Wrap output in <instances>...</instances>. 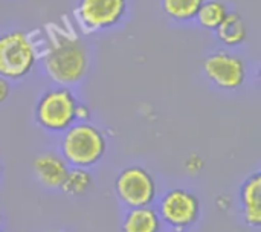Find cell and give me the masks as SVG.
I'll use <instances>...</instances> for the list:
<instances>
[{"label": "cell", "instance_id": "cell-1", "mask_svg": "<svg viewBox=\"0 0 261 232\" xmlns=\"http://www.w3.org/2000/svg\"><path fill=\"white\" fill-rule=\"evenodd\" d=\"M107 141L102 132L86 122L78 121L63 132L61 156L72 167L90 168L106 154Z\"/></svg>", "mask_w": 261, "mask_h": 232}, {"label": "cell", "instance_id": "cell-2", "mask_svg": "<svg viewBox=\"0 0 261 232\" xmlns=\"http://www.w3.org/2000/svg\"><path fill=\"white\" fill-rule=\"evenodd\" d=\"M44 69L58 86H73L83 81L89 69L87 49L78 38H63L44 57Z\"/></svg>", "mask_w": 261, "mask_h": 232}, {"label": "cell", "instance_id": "cell-3", "mask_svg": "<svg viewBox=\"0 0 261 232\" xmlns=\"http://www.w3.org/2000/svg\"><path fill=\"white\" fill-rule=\"evenodd\" d=\"M78 99L66 86H58L46 90L35 107V119L38 125L50 133H63L76 119Z\"/></svg>", "mask_w": 261, "mask_h": 232}, {"label": "cell", "instance_id": "cell-4", "mask_svg": "<svg viewBox=\"0 0 261 232\" xmlns=\"http://www.w3.org/2000/svg\"><path fill=\"white\" fill-rule=\"evenodd\" d=\"M37 63V50L23 31H11L0 35V76L21 80L32 72Z\"/></svg>", "mask_w": 261, "mask_h": 232}, {"label": "cell", "instance_id": "cell-5", "mask_svg": "<svg viewBox=\"0 0 261 232\" xmlns=\"http://www.w3.org/2000/svg\"><path fill=\"white\" fill-rule=\"evenodd\" d=\"M115 191L121 203L127 208L150 207L156 199L154 177L142 167L133 165L122 170L115 182Z\"/></svg>", "mask_w": 261, "mask_h": 232}, {"label": "cell", "instance_id": "cell-6", "mask_svg": "<svg viewBox=\"0 0 261 232\" xmlns=\"http://www.w3.org/2000/svg\"><path fill=\"white\" fill-rule=\"evenodd\" d=\"M161 220L177 232L188 231L200 217L199 199L187 190H170L159 202Z\"/></svg>", "mask_w": 261, "mask_h": 232}, {"label": "cell", "instance_id": "cell-7", "mask_svg": "<svg viewBox=\"0 0 261 232\" xmlns=\"http://www.w3.org/2000/svg\"><path fill=\"white\" fill-rule=\"evenodd\" d=\"M203 72L213 84L225 90H236L246 80L245 61L226 50L211 54L203 63Z\"/></svg>", "mask_w": 261, "mask_h": 232}, {"label": "cell", "instance_id": "cell-8", "mask_svg": "<svg viewBox=\"0 0 261 232\" xmlns=\"http://www.w3.org/2000/svg\"><path fill=\"white\" fill-rule=\"evenodd\" d=\"M127 12V0H80L76 14L90 31L116 26Z\"/></svg>", "mask_w": 261, "mask_h": 232}, {"label": "cell", "instance_id": "cell-9", "mask_svg": "<svg viewBox=\"0 0 261 232\" xmlns=\"http://www.w3.org/2000/svg\"><path fill=\"white\" fill-rule=\"evenodd\" d=\"M32 170L37 179L50 190H58L63 187L66 176L69 173V164L63 156L57 153H43L37 156L32 162Z\"/></svg>", "mask_w": 261, "mask_h": 232}, {"label": "cell", "instance_id": "cell-10", "mask_svg": "<svg viewBox=\"0 0 261 232\" xmlns=\"http://www.w3.org/2000/svg\"><path fill=\"white\" fill-rule=\"evenodd\" d=\"M243 219L246 225L258 228L261 223V174L251 176L240 190Z\"/></svg>", "mask_w": 261, "mask_h": 232}, {"label": "cell", "instance_id": "cell-11", "mask_svg": "<svg viewBox=\"0 0 261 232\" xmlns=\"http://www.w3.org/2000/svg\"><path fill=\"white\" fill-rule=\"evenodd\" d=\"M162 220L158 210L150 207L128 208L122 222V232H161Z\"/></svg>", "mask_w": 261, "mask_h": 232}, {"label": "cell", "instance_id": "cell-12", "mask_svg": "<svg viewBox=\"0 0 261 232\" xmlns=\"http://www.w3.org/2000/svg\"><path fill=\"white\" fill-rule=\"evenodd\" d=\"M217 38L225 46H240L248 38V28L243 17L237 12H228L216 29Z\"/></svg>", "mask_w": 261, "mask_h": 232}, {"label": "cell", "instance_id": "cell-13", "mask_svg": "<svg viewBox=\"0 0 261 232\" xmlns=\"http://www.w3.org/2000/svg\"><path fill=\"white\" fill-rule=\"evenodd\" d=\"M226 14H228V8L225 3H222L219 0H208V2L202 3V6L199 8L194 18L197 20V23L202 28L216 31L217 26L226 17Z\"/></svg>", "mask_w": 261, "mask_h": 232}, {"label": "cell", "instance_id": "cell-14", "mask_svg": "<svg viewBox=\"0 0 261 232\" xmlns=\"http://www.w3.org/2000/svg\"><path fill=\"white\" fill-rule=\"evenodd\" d=\"M93 185V179L92 174L87 171V168H80V167H73L69 168V173L66 176V181L61 187V190L73 197L83 196L86 194Z\"/></svg>", "mask_w": 261, "mask_h": 232}, {"label": "cell", "instance_id": "cell-15", "mask_svg": "<svg viewBox=\"0 0 261 232\" xmlns=\"http://www.w3.org/2000/svg\"><path fill=\"white\" fill-rule=\"evenodd\" d=\"M205 0H162L164 12L176 21H190Z\"/></svg>", "mask_w": 261, "mask_h": 232}, {"label": "cell", "instance_id": "cell-16", "mask_svg": "<svg viewBox=\"0 0 261 232\" xmlns=\"http://www.w3.org/2000/svg\"><path fill=\"white\" fill-rule=\"evenodd\" d=\"M9 92H11V87H9L8 80H5V78H2V76H0V104H2L3 101H6V99H8Z\"/></svg>", "mask_w": 261, "mask_h": 232}, {"label": "cell", "instance_id": "cell-17", "mask_svg": "<svg viewBox=\"0 0 261 232\" xmlns=\"http://www.w3.org/2000/svg\"><path fill=\"white\" fill-rule=\"evenodd\" d=\"M89 116H90L89 109H87L84 104H78V109H76V119H78V121H86Z\"/></svg>", "mask_w": 261, "mask_h": 232}]
</instances>
